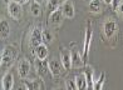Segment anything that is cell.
<instances>
[{
	"instance_id": "obj_30",
	"label": "cell",
	"mask_w": 123,
	"mask_h": 90,
	"mask_svg": "<svg viewBox=\"0 0 123 90\" xmlns=\"http://www.w3.org/2000/svg\"><path fill=\"white\" fill-rule=\"evenodd\" d=\"M34 1H37V3H39V4H40V3L43 1V0H34Z\"/></svg>"
},
{
	"instance_id": "obj_22",
	"label": "cell",
	"mask_w": 123,
	"mask_h": 90,
	"mask_svg": "<svg viewBox=\"0 0 123 90\" xmlns=\"http://www.w3.org/2000/svg\"><path fill=\"white\" fill-rule=\"evenodd\" d=\"M24 85L28 90H40V84L37 80H25Z\"/></svg>"
},
{
	"instance_id": "obj_11",
	"label": "cell",
	"mask_w": 123,
	"mask_h": 90,
	"mask_svg": "<svg viewBox=\"0 0 123 90\" xmlns=\"http://www.w3.org/2000/svg\"><path fill=\"white\" fill-rule=\"evenodd\" d=\"M1 85H3V90H13L14 88V76L10 71H8L4 75L3 80H1Z\"/></svg>"
},
{
	"instance_id": "obj_33",
	"label": "cell",
	"mask_w": 123,
	"mask_h": 90,
	"mask_svg": "<svg viewBox=\"0 0 123 90\" xmlns=\"http://www.w3.org/2000/svg\"><path fill=\"white\" fill-rule=\"evenodd\" d=\"M55 90H64V89H62V88H57V89H55Z\"/></svg>"
},
{
	"instance_id": "obj_24",
	"label": "cell",
	"mask_w": 123,
	"mask_h": 90,
	"mask_svg": "<svg viewBox=\"0 0 123 90\" xmlns=\"http://www.w3.org/2000/svg\"><path fill=\"white\" fill-rule=\"evenodd\" d=\"M65 88H67V90H77L75 81L73 80V79H67V81H65Z\"/></svg>"
},
{
	"instance_id": "obj_16",
	"label": "cell",
	"mask_w": 123,
	"mask_h": 90,
	"mask_svg": "<svg viewBox=\"0 0 123 90\" xmlns=\"http://www.w3.org/2000/svg\"><path fill=\"white\" fill-rule=\"evenodd\" d=\"M65 0H48V4H47V8H48V11L49 14L53 13V11L60 9V6L63 5V3Z\"/></svg>"
},
{
	"instance_id": "obj_23",
	"label": "cell",
	"mask_w": 123,
	"mask_h": 90,
	"mask_svg": "<svg viewBox=\"0 0 123 90\" xmlns=\"http://www.w3.org/2000/svg\"><path fill=\"white\" fill-rule=\"evenodd\" d=\"M53 41V34L50 33L49 30H44L43 31V43L49 44Z\"/></svg>"
},
{
	"instance_id": "obj_9",
	"label": "cell",
	"mask_w": 123,
	"mask_h": 90,
	"mask_svg": "<svg viewBox=\"0 0 123 90\" xmlns=\"http://www.w3.org/2000/svg\"><path fill=\"white\" fill-rule=\"evenodd\" d=\"M48 68H49V71L52 73V75H54V76L60 75L62 69H63L62 63L57 59H52L50 61H48Z\"/></svg>"
},
{
	"instance_id": "obj_14",
	"label": "cell",
	"mask_w": 123,
	"mask_h": 90,
	"mask_svg": "<svg viewBox=\"0 0 123 90\" xmlns=\"http://www.w3.org/2000/svg\"><path fill=\"white\" fill-rule=\"evenodd\" d=\"M70 55H72V66L73 68H80L84 65V63H83V56L78 50L70 51Z\"/></svg>"
},
{
	"instance_id": "obj_21",
	"label": "cell",
	"mask_w": 123,
	"mask_h": 90,
	"mask_svg": "<svg viewBox=\"0 0 123 90\" xmlns=\"http://www.w3.org/2000/svg\"><path fill=\"white\" fill-rule=\"evenodd\" d=\"M105 83V73H102L97 81H94L93 90H103V85Z\"/></svg>"
},
{
	"instance_id": "obj_10",
	"label": "cell",
	"mask_w": 123,
	"mask_h": 90,
	"mask_svg": "<svg viewBox=\"0 0 123 90\" xmlns=\"http://www.w3.org/2000/svg\"><path fill=\"white\" fill-rule=\"evenodd\" d=\"M116 29H117V24H116V21H113V20H107V21L104 22L103 30H104V35L107 36L108 39H111L112 36L114 35Z\"/></svg>"
},
{
	"instance_id": "obj_7",
	"label": "cell",
	"mask_w": 123,
	"mask_h": 90,
	"mask_svg": "<svg viewBox=\"0 0 123 90\" xmlns=\"http://www.w3.org/2000/svg\"><path fill=\"white\" fill-rule=\"evenodd\" d=\"M18 71H19V75H20L21 79H26L28 75L30 74V63H29V60H26V59L20 60L19 66H18Z\"/></svg>"
},
{
	"instance_id": "obj_18",
	"label": "cell",
	"mask_w": 123,
	"mask_h": 90,
	"mask_svg": "<svg viewBox=\"0 0 123 90\" xmlns=\"http://www.w3.org/2000/svg\"><path fill=\"white\" fill-rule=\"evenodd\" d=\"M74 81H75V85H77V90H87V80H86L84 74L78 75Z\"/></svg>"
},
{
	"instance_id": "obj_8",
	"label": "cell",
	"mask_w": 123,
	"mask_h": 90,
	"mask_svg": "<svg viewBox=\"0 0 123 90\" xmlns=\"http://www.w3.org/2000/svg\"><path fill=\"white\" fill-rule=\"evenodd\" d=\"M60 10L65 18H73L74 16V4L70 0H65L63 5L60 6Z\"/></svg>"
},
{
	"instance_id": "obj_5",
	"label": "cell",
	"mask_w": 123,
	"mask_h": 90,
	"mask_svg": "<svg viewBox=\"0 0 123 90\" xmlns=\"http://www.w3.org/2000/svg\"><path fill=\"white\" fill-rule=\"evenodd\" d=\"M60 63H62V66L63 69L65 70H69L72 68V55H70V51L65 49H60Z\"/></svg>"
},
{
	"instance_id": "obj_19",
	"label": "cell",
	"mask_w": 123,
	"mask_h": 90,
	"mask_svg": "<svg viewBox=\"0 0 123 90\" xmlns=\"http://www.w3.org/2000/svg\"><path fill=\"white\" fill-rule=\"evenodd\" d=\"M30 13H31L33 16H35V18H39V16L43 14V9H42V6H40V4L37 3V1L33 3V4H31V6H30Z\"/></svg>"
},
{
	"instance_id": "obj_20",
	"label": "cell",
	"mask_w": 123,
	"mask_h": 90,
	"mask_svg": "<svg viewBox=\"0 0 123 90\" xmlns=\"http://www.w3.org/2000/svg\"><path fill=\"white\" fill-rule=\"evenodd\" d=\"M89 10L96 14L100 13L102 11V3H100V0H92L89 3Z\"/></svg>"
},
{
	"instance_id": "obj_4",
	"label": "cell",
	"mask_w": 123,
	"mask_h": 90,
	"mask_svg": "<svg viewBox=\"0 0 123 90\" xmlns=\"http://www.w3.org/2000/svg\"><path fill=\"white\" fill-rule=\"evenodd\" d=\"M8 11H9L10 16H12L13 19H15V20H19L21 18V6H20L19 3L15 1V0H13V1L9 3Z\"/></svg>"
},
{
	"instance_id": "obj_17",
	"label": "cell",
	"mask_w": 123,
	"mask_h": 90,
	"mask_svg": "<svg viewBox=\"0 0 123 90\" xmlns=\"http://www.w3.org/2000/svg\"><path fill=\"white\" fill-rule=\"evenodd\" d=\"M10 34V26H9V22L5 20V19H1L0 20V36L1 38H8Z\"/></svg>"
},
{
	"instance_id": "obj_3",
	"label": "cell",
	"mask_w": 123,
	"mask_h": 90,
	"mask_svg": "<svg viewBox=\"0 0 123 90\" xmlns=\"http://www.w3.org/2000/svg\"><path fill=\"white\" fill-rule=\"evenodd\" d=\"M40 44H44L43 43V31L39 28H34L30 34V45H31V48H37Z\"/></svg>"
},
{
	"instance_id": "obj_6",
	"label": "cell",
	"mask_w": 123,
	"mask_h": 90,
	"mask_svg": "<svg viewBox=\"0 0 123 90\" xmlns=\"http://www.w3.org/2000/svg\"><path fill=\"white\" fill-rule=\"evenodd\" d=\"M64 18H65V16L63 15L62 10L58 9V10H55V11H53V13L49 14V22L52 25H54V26H59V25H62Z\"/></svg>"
},
{
	"instance_id": "obj_25",
	"label": "cell",
	"mask_w": 123,
	"mask_h": 90,
	"mask_svg": "<svg viewBox=\"0 0 123 90\" xmlns=\"http://www.w3.org/2000/svg\"><path fill=\"white\" fill-rule=\"evenodd\" d=\"M116 11L118 13V15H119L121 18L123 19V0H122V3L118 5V8H117V10H116Z\"/></svg>"
},
{
	"instance_id": "obj_29",
	"label": "cell",
	"mask_w": 123,
	"mask_h": 90,
	"mask_svg": "<svg viewBox=\"0 0 123 90\" xmlns=\"http://www.w3.org/2000/svg\"><path fill=\"white\" fill-rule=\"evenodd\" d=\"M103 1H104L105 4H108V5H109V4H112V1H113V0H103Z\"/></svg>"
},
{
	"instance_id": "obj_27",
	"label": "cell",
	"mask_w": 123,
	"mask_h": 90,
	"mask_svg": "<svg viewBox=\"0 0 123 90\" xmlns=\"http://www.w3.org/2000/svg\"><path fill=\"white\" fill-rule=\"evenodd\" d=\"M16 90H28V89H26V86L24 85V84H21V85H19L18 88H16Z\"/></svg>"
},
{
	"instance_id": "obj_28",
	"label": "cell",
	"mask_w": 123,
	"mask_h": 90,
	"mask_svg": "<svg viewBox=\"0 0 123 90\" xmlns=\"http://www.w3.org/2000/svg\"><path fill=\"white\" fill-rule=\"evenodd\" d=\"M15 1H16V3H19V4L21 5V4H24V3H26L28 0H15Z\"/></svg>"
},
{
	"instance_id": "obj_13",
	"label": "cell",
	"mask_w": 123,
	"mask_h": 90,
	"mask_svg": "<svg viewBox=\"0 0 123 90\" xmlns=\"http://www.w3.org/2000/svg\"><path fill=\"white\" fill-rule=\"evenodd\" d=\"M34 54L37 56V59L39 60H45L48 58V48L45 44H40L37 48H34Z\"/></svg>"
},
{
	"instance_id": "obj_26",
	"label": "cell",
	"mask_w": 123,
	"mask_h": 90,
	"mask_svg": "<svg viewBox=\"0 0 123 90\" xmlns=\"http://www.w3.org/2000/svg\"><path fill=\"white\" fill-rule=\"evenodd\" d=\"M122 3V0H113L112 1V8H113V10H117V8H118V5Z\"/></svg>"
},
{
	"instance_id": "obj_31",
	"label": "cell",
	"mask_w": 123,
	"mask_h": 90,
	"mask_svg": "<svg viewBox=\"0 0 123 90\" xmlns=\"http://www.w3.org/2000/svg\"><path fill=\"white\" fill-rule=\"evenodd\" d=\"M1 60H3V58H1V54H0V65H1Z\"/></svg>"
},
{
	"instance_id": "obj_32",
	"label": "cell",
	"mask_w": 123,
	"mask_h": 90,
	"mask_svg": "<svg viewBox=\"0 0 123 90\" xmlns=\"http://www.w3.org/2000/svg\"><path fill=\"white\" fill-rule=\"evenodd\" d=\"M0 90H3V85H1V81H0Z\"/></svg>"
},
{
	"instance_id": "obj_1",
	"label": "cell",
	"mask_w": 123,
	"mask_h": 90,
	"mask_svg": "<svg viewBox=\"0 0 123 90\" xmlns=\"http://www.w3.org/2000/svg\"><path fill=\"white\" fill-rule=\"evenodd\" d=\"M92 39H93V31L91 28V21L87 22V28H86V35H84V45H83V63L87 65L88 61V56H89V50H91V45H92Z\"/></svg>"
},
{
	"instance_id": "obj_12",
	"label": "cell",
	"mask_w": 123,
	"mask_h": 90,
	"mask_svg": "<svg viewBox=\"0 0 123 90\" xmlns=\"http://www.w3.org/2000/svg\"><path fill=\"white\" fill-rule=\"evenodd\" d=\"M35 69H37L38 75H40V76L45 75L49 71L47 59H45V60H39V59H37V61H35Z\"/></svg>"
},
{
	"instance_id": "obj_2",
	"label": "cell",
	"mask_w": 123,
	"mask_h": 90,
	"mask_svg": "<svg viewBox=\"0 0 123 90\" xmlns=\"http://www.w3.org/2000/svg\"><path fill=\"white\" fill-rule=\"evenodd\" d=\"M16 54H18V51H16V49L14 46H12V45H9V46H6L4 50H3V53H1V65L4 66H10L13 63H14V60L16 58Z\"/></svg>"
},
{
	"instance_id": "obj_15",
	"label": "cell",
	"mask_w": 123,
	"mask_h": 90,
	"mask_svg": "<svg viewBox=\"0 0 123 90\" xmlns=\"http://www.w3.org/2000/svg\"><path fill=\"white\" fill-rule=\"evenodd\" d=\"M84 76H86V80H87V90H93L94 80H93V70H92V68H89V66L86 68Z\"/></svg>"
},
{
	"instance_id": "obj_34",
	"label": "cell",
	"mask_w": 123,
	"mask_h": 90,
	"mask_svg": "<svg viewBox=\"0 0 123 90\" xmlns=\"http://www.w3.org/2000/svg\"><path fill=\"white\" fill-rule=\"evenodd\" d=\"M87 1H89V3H91V1H92V0H87Z\"/></svg>"
}]
</instances>
